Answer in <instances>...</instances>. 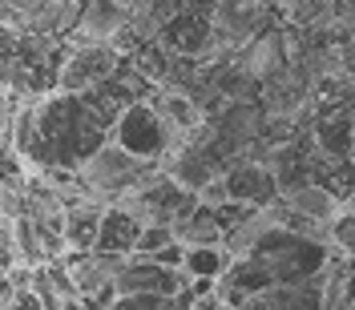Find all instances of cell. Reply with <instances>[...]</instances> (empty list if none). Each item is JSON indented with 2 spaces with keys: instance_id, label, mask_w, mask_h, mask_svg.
Wrapping results in <instances>:
<instances>
[{
  "instance_id": "6da1fadb",
  "label": "cell",
  "mask_w": 355,
  "mask_h": 310,
  "mask_svg": "<svg viewBox=\"0 0 355 310\" xmlns=\"http://www.w3.org/2000/svg\"><path fill=\"white\" fill-rule=\"evenodd\" d=\"M243 258H250L263 270L266 278H270V286H295V282L319 278L327 270L331 250H327V242H315V238H303V234L266 226Z\"/></svg>"
},
{
  "instance_id": "7a4b0ae2",
  "label": "cell",
  "mask_w": 355,
  "mask_h": 310,
  "mask_svg": "<svg viewBox=\"0 0 355 310\" xmlns=\"http://www.w3.org/2000/svg\"><path fill=\"white\" fill-rule=\"evenodd\" d=\"M110 145H117L121 154L137 157V161H146V165H157V161H166V157L182 145V137L166 125V117L157 113L154 101L133 97L130 105L117 113V121H113Z\"/></svg>"
},
{
  "instance_id": "3957f363",
  "label": "cell",
  "mask_w": 355,
  "mask_h": 310,
  "mask_svg": "<svg viewBox=\"0 0 355 310\" xmlns=\"http://www.w3.org/2000/svg\"><path fill=\"white\" fill-rule=\"evenodd\" d=\"M154 174H157V165H146V161L121 154L117 145L105 141V145L77 170V185L89 194V201L110 206V201H121V198H130V194H137Z\"/></svg>"
},
{
  "instance_id": "277c9868",
  "label": "cell",
  "mask_w": 355,
  "mask_h": 310,
  "mask_svg": "<svg viewBox=\"0 0 355 310\" xmlns=\"http://www.w3.org/2000/svg\"><path fill=\"white\" fill-rule=\"evenodd\" d=\"M117 65H121L117 44H97V41L69 44L65 61L57 69V93H69V97L93 93V89H101L105 81L117 77Z\"/></svg>"
},
{
  "instance_id": "5b68a950",
  "label": "cell",
  "mask_w": 355,
  "mask_h": 310,
  "mask_svg": "<svg viewBox=\"0 0 355 310\" xmlns=\"http://www.w3.org/2000/svg\"><path fill=\"white\" fill-rule=\"evenodd\" d=\"M121 201L133 210V218L141 221V226H170V230L198 206L194 194H186L166 170H157L137 194H130V198H121Z\"/></svg>"
},
{
  "instance_id": "8992f818",
  "label": "cell",
  "mask_w": 355,
  "mask_h": 310,
  "mask_svg": "<svg viewBox=\"0 0 355 310\" xmlns=\"http://www.w3.org/2000/svg\"><path fill=\"white\" fill-rule=\"evenodd\" d=\"M182 290H190V278L174 270V266H157L150 258H125L117 278H113V294L125 298V294H154V298H174Z\"/></svg>"
},
{
  "instance_id": "52a82bcc",
  "label": "cell",
  "mask_w": 355,
  "mask_h": 310,
  "mask_svg": "<svg viewBox=\"0 0 355 310\" xmlns=\"http://www.w3.org/2000/svg\"><path fill=\"white\" fill-rule=\"evenodd\" d=\"M222 185H226V201H239V206L266 210L270 201H279L275 170L263 165V161H234V165L222 174Z\"/></svg>"
},
{
  "instance_id": "ba28073f",
  "label": "cell",
  "mask_w": 355,
  "mask_h": 310,
  "mask_svg": "<svg viewBox=\"0 0 355 310\" xmlns=\"http://www.w3.org/2000/svg\"><path fill=\"white\" fill-rule=\"evenodd\" d=\"M137 234H141V221L133 218L130 206L125 201H110L101 210V226H97L93 250L97 254H113V258H130L133 246H137Z\"/></svg>"
},
{
  "instance_id": "9c48e42d",
  "label": "cell",
  "mask_w": 355,
  "mask_h": 310,
  "mask_svg": "<svg viewBox=\"0 0 355 310\" xmlns=\"http://www.w3.org/2000/svg\"><path fill=\"white\" fill-rule=\"evenodd\" d=\"M61 262H65L69 278H73V290H77V298H85V294H97V290L113 286V278H117V270L125 258H113V254H97V250H89V254H61Z\"/></svg>"
},
{
  "instance_id": "30bf717a",
  "label": "cell",
  "mask_w": 355,
  "mask_h": 310,
  "mask_svg": "<svg viewBox=\"0 0 355 310\" xmlns=\"http://www.w3.org/2000/svg\"><path fill=\"white\" fill-rule=\"evenodd\" d=\"M283 206H287L295 218H303L307 226L323 230V234H327V226H331V221L339 218V210H343L339 194H331V190H327V185H319V181H307L303 190L287 194V198H283Z\"/></svg>"
},
{
  "instance_id": "8fae6325",
  "label": "cell",
  "mask_w": 355,
  "mask_h": 310,
  "mask_svg": "<svg viewBox=\"0 0 355 310\" xmlns=\"http://www.w3.org/2000/svg\"><path fill=\"white\" fill-rule=\"evenodd\" d=\"M239 310H323V274L295 286H270L254 298H246Z\"/></svg>"
},
{
  "instance_id": "7c38bea8",
  "label": "cell",
  "mask_w": 355,
  "mask_h": 310,
  "mask_svg": "<svg viewBox=\"0 0 355 310\" xmlns=\"http://www.w3.org/2000/svg\"><path fill=\"white\" fill-rule=\"evenodd\" d=\"M125 21L130 17L121 8H113L110 0H81V8H77V33H81V41L117 44Z\"/></svg>"
},
{
  "instance_id": "4fadbf2b",
  "label": "cell",
  "mask_w": 355,
  "mask_h": 310,
  "mask_svg": "<svg viewBox=\"0 0 355 310\" xmlns=\"http://www.w3.org/2000/svg\"><path fill=\"white\" fill-rule=\"evenodd\" d=\"M101 210L97 201H81V206H69L65 210V254H89L93 242H97V226H101Z\"/></svg>"
},
{
  "instance_id": "5bb4252c",
  "label": "cell",
  "mask_w": 355,
  "mask_h": 310,
  "mask_svg": "<svg viewBox=\"0 0 355 310\" xmlns=\"http://www.w3.org/2000/svg\"><path fill=\"white\" fill-rule=\"evenodd\" d=\"M230 262L234 258L222 246H182V274L194 282H218Z\"/></svg>"
},
{
  "instance_id": "9a60e30c",
  "label": "cell",
  "mask_w": 355,
  "mask_h": 310,
  "mask_svg": "<svg viewBox=\"0 0 355 310\" xmlns=\"http://www.w3.org/2000/svg\"><path fill=\"white\" fill-rule=\"evenodd\" d=\"M157 105V113L166 117V125L174 133H190L202 125V109L198 101H190V93H178V89H166V93H154L150 97Z\"/></svg>"
},
{
  "instance_id": "2e32d148",
  "label": "cell",
  "mask_w": 355,
  "mask_h": 310,
  "mask_svg": "<svg viewBox=\"0 0 355 310\" xmlns=\"http://www.w3.org/2000/svg\"><path fill=\"white\" fill-rule=\"evenodd\" d=\"M174 238L182 246H222V226L214 221L210 206H194V210L174 226Z\"/></svg>"
},
{
  "instance_id": "e0dca14e",
  "label": "cell",
  "mask_w": 355,
  "mask_h": 310,
  "mask_svg": "<svg viewBox=\"0 0 355 310\" xmlns=\"http://www.w3.org/2000/svg\"><path fill=\"white\" fill-rule=\"evenodd\" d=\"M170 246H178V238H174L170 226H141L137 246H133V258H150V262H157Z\"/></svg>"
},
{
  "instance_id": "ac0fdd59",
  "label": "cell",
  "mask_w": 355,
  "mask_h": 310,
  "mask_svg": "<svg viewBox=\"0 0 355 310\" xmlns=\"http://www.w3.org/2000/svg\"><path fill=\"white\" fill-rule=\"evenodd\" d=\"M327 246H331V254L355 262V214L339 210V218L327 226Z\"/></svg>"
},
{
  "instance_id": "d6986e66",
  "label": "cell",
  "mask_w": 355,
  "mask_h": 310,
  "mask_svg": "<svg viewBox=\"0 0 355 310\" xmlns=\"http://www.w3.org/2000/svg\"><path fill=\"white\" fill-rule=\"evenodd\" d=\"M275 61H279V44L270 41V37L250 41V48H246V57H243V73H250V77H266Z\"/></svg>"
},
{
  "instance_id": "ffe728a7",
  "label": "cell",
  "mask_w": 355,
  "mask_h": 310,
  "mask_svg": "<svg viewBox=\"0 0 355 310\" xmlns=\"http://www.w3.org/2000/svg\"><path fill=\"white\" fill-rule=\"evenodd\" d=\"M110 310H174V298H154V294H125V298H113Z\"/></svg>"
},
{
  "instance_id": "44dd1931",
  "label": "cell",
  "mask_w": 355,
  "mask_h": 310,
  "mask_svg": "<svg viewBox=\"0 0 355 310\" xmlns=\"http://www.w3.org/2000/svg\"><path fill=\"white\" fill-rule=\"evenodd\" d=\"M4 310H41V302H37L33 294H17V298H12Z\"/></svg>"
},
{
  "instance_id": "7402d4cb",
  "label": "cell",
  "mask_w": 355,
  "mask_h": 310,
  "mask_svg": "<svg viewBox=\"0 0 355 310\" xmlns=\"http://www.w3.org/2000/svg\"><path fill=\"white\" fill-rule=\"evenodd\" d=\"M113 8H121V12H125V17H130L133 8H137V4H141V0H110Z\"/></svg>"
},
{
  "instance_id": "603a6c76",
  "label": "cell",
  "mask_w": 355,
  "mask_h": 310,
  "mask_svg": "<svg viewBox=\"0 0 355 310\" xmlns=\"http://www.w3.org/2000/svg\"><path fill=\"white\" fill-rule=\"evenodd\" d=\"M57 310H85V302H81V298H61V307Z\"/></svg>"
},
{
  "instance_id": "cb8c5ba5",
  "label": "cell",
  "mask_w": 355,
  "mask_h": 310,
  "mask_svg": "<svg viewBox=\"0 0 355 310\" xmlns=\"http://www.w3.org/2000/svg\"><path fill=\"white\" fill-rule=\"evenodd\" d=\"M347 214H355V198H347Z\"/></svg>"
}]
</instances>
